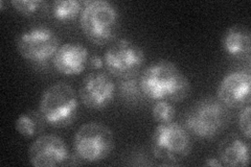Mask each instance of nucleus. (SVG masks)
I'll use <instances>...</instances> for the list:
<instances>
[{
	"label": "nucleus",
	"instance_id": "nucleus-1",
	"mask_svg": "<svg viewBox=\"0 0 251 167\" xmlns=\"http://www.w3.org/2000/svg\"><path fill=\"white\" fill-rule=\"evenodd\" d=\"M144 96L158 101L180 102L191 92V83L179 67L171 61L160 60L144 69L138 77Z\"/></svg>",
	"mask_w": 251,
	"mask_h": 167
},
{
	"label": "nucleus",
	"instance_id": "nucleus-2",
	"mask_svg": "<svg viewBox=\"0 0 251 167\" xmlns=\"http://www.w3.org/2000/svg\"><path fill=\"white\" fill-rule=\"evenodd\" d=\"M230 121L229 110L215 97H204L196 101L187 111L184 128L202 140L217 137Z\"/></svg>",
	"mask_w": 251,
	"mask_h": 167
},
{
	"label": "nucleus",
	"instance_id": "nucleus-3",
	"mask_svg": "<svg viewBox=\"0 0 251 167\" xmlns=\"http://www.w3.org/2000/svg\"><path fill=\"white\" fill-rule=\"evenodd\" d=\"M80 26L90 42L101 46L112 42L120 29V14L106 0L84 1Z\"/></svg>",
	"mask_w": 251,
	"mask_h": 167
},
{
	"label": "nucleus",
	"instance_id": "nucleus-4",
	"mask_svg": "<svg viewBox=\"0 0 251 167\" xmlns=\"http://www.w3.org/2000/svg\"><path fill=\"white\" fill-rule=\"evenodd\" d=\"M80 102L75 89L65 82H57L43 91L39 111L47 124L63 129L72 124L78 115Z\"/></svg>",
	"mask_w": 251,
	"mask_h": 167
},
{
	"label": "nucleus",
	"instance_id": "nucleus-5",
	"mask_svg": "<svg viewBox=\"0 0 251 167\" xmlns=\"http://www.w3.org/2000/svg\"><path fill=\"white\" fill-rule=\"evenodd\" d=\"M192 147L190 134L177 122L158 123L152 133V154L163 164L175 165L184 161L190 156Z\"/></svg>",
	"mask_w": 251,
	"mask_h": 167
},
{
	"label": "nucleus",
	"instance_id": "nucleus-6",
	"mask_svg": "<svg viewBox=\"0 0 251 167\" xmlns=\"http://www.w3.org/2000/svg\"><path fill=\"white\" fill-rule=\"evenodd\" d=\"M115 146L111 129L99 121H89L77 129L74 137L75 154L80 160L87 163L104 161Z\"/></svg>",
	"mask_w": 251,
	"mask_h": 167
},
{
	"label": "nucleus",
	"instance_id": "nucleus-7",
	"mask_svg": "<svg viewBox=\"0 0 251 167\" xmlns=\"http://www.w3.org/2000/svg\"><path fill=\"white\" fill-rule=\"evenodd\" d=\"M16 46L23 59L35 65H44L60 47L56 31L45 25H35L25 29L16 39Z\"/></svg>",
	"mask_w": 251,
	"mask_h": 167
},
{
	"label": "nucleus",
	"instance_id": "nucleus-8",
	"mask_svg": "<svg viewBox=\"0 0 251 167\" xmlns=\"http://www.w3.org/2000/svg\"><path fill=\"white\" fill-rule=\"evenodd\" d=\"M103 58L109 73L121 79L136 76L145 64L146 53L132 40L121 38L109 45Z\"/></svg>",
	"mask_w": 251,
	"mask_h": 167
},
{
	"label": "nucleus",
	"instance_id": "nucleus-9",
	"mask_svg": "<svg viewBox=\"0 0 251 167\" xmlns=\"http://www.w3.org/2000/svg\"><path fill=\"white\" fill-rule=\"evenodd\" d=\"M116 94V85L105 71H92L78 87V97L91 110H103L111 105Z\"/></svg>",
	"mask_w": 251,
	"mask_h": 167
},
{
	"label": "nucleus",
	"instance_id": "nucleus-10",
	"mask_svg": "<svg viewBox=\"0 0 251 167\" xmlns=\"http://www.w3.org/2000/svg\"><path fill=\"white\" fill-rule=\"evenodd\" d=\"M69 157L65 141L54 134L40 135L28 148V161L35 167L66 165Z\"/></svg>",
	"mask_w": 251,
	"mask_h": 167
},
{
	"label": "nucleus",
	"instance_id": "nucleus-11",
	"mask_svg": "<svg viewBox=\"0 0 251 167\" xmlns=\"http://www.w3.org/2000/svg\"><path fill=\"white\" fill-rule=\"evenodd\" d=\"M250 70H235L227 73L217 88L218 99L227 108L238 109L250 105Z\"/></svg>",
	"mask_w": 251,
	"mask_h": 167
},
{
	"label": "nucleus",
	"instance_id": "nucleus-12",
	"mask_svg": "<svg viewBox=\"0 0 251 167\" xmlns=\"http://www.w3.org/2000/svg\"><path fill=\"white\" fill-rule=\"evenodd\" d=\"M89 51L81 43L68 42L60 45L52 58V65L58 72L68 76L82 73L88 66Z\"/></svg>",
	"mask_w": 251,
	"mask_h": 167
},
{
	"label": "nucleus",
	"instance_id": "nucleus-13",
	"mask_svg": "<svg viewBox=\"0 0 251 167\" xmlns=\"http://www.w3.org/2000/svg\"><path fill=\"white\" fill-rule=\"evenodd\" d=\"M249 140L230 133L220 141L218 158L223 166L246 167L249 164Z\"/></svg>",
	"mask_w": 251,
	"mask_h": 167
},
{
	"label": "nucleus",
	"instance_id": "nucleus-14",
	"mask_svg": "<svg viewBox=\"0 0 251 167\" xmlns=\"http://www.w3.org/2000/svg\"><path fill=\"white\" fill-rule=\"evenodd\" d=\"M222 47L229 57L247 59L251 53L250 29L243 24H234L225 30L222 37Z\"/></svg>",
	"mask_w": 251,
	"mask_h": 167
},
{
	"label": "nucleus",
	"instance_id": "nucleus-15",
	"mask_svg": "<svg viewBox=\"0 0 251 167\" xmlns=\"http://www.w3.org/2000/svg\"><path fill=\"white\" fill-rule=\"evenodd\" d=\"M47 122L39 110H27L16 119L15 128L25 138L39 137L45 131Z\"/></svg>",
	"mask_w": 251,
	"mask_h": 167
},
{
	"label": "nucleus",
	"instance_id": "nucleus-16",
	"mask_svg": "<svg viewBox=\"0 0 251 167\" xmlns=\"http://www.w3.org/2000/svg\"><path fill=\"white\" fill-rule=\"evenodd\" d=\"M83 5L78 0H56L51 5V14L60 22H69L81 15Z\"/></svg>",
	"mask_w": 251,
	"mask_h": 167
},
{
	"label": "nucleus",
	"instance_id": "nucleus-17",
	"mask_svg": "<svg viewBox=\"0 0 251 167\" xmlns=\"http://www.w3.org/2000/svg\"><path fill=\"white\" fill-rule=\"evenodd\" d=\"M14 9L25 17H40L49 13L50 4L45 0H13Z\"/></svg>",
	"mask_w": 251,
	"mask_h": 167
},
{
	"label": "nucleus",
	"instance_id": "nucleus-18",
	"mask_svg": "<svg viewBox=\"0 0 251 167\" xmlns=\"http://www.w3.org/2000/svg\"><path fill=\"white\" fill-rule=\"evenodd\" d=\"M117 89H119L121 97L128 101V102H135L144 96L143 92H141L138 77H127V78H121L117 85Z\"/></svg>",
	"mask_w": 251,
	"mask_h": 167
},
{
	"label": "nucleus",
	"instance_id": "nucleus-19",
	"mask_svg": "<svg viewBox=\"0 0 251 167\" xmlns=\"http://www.w3.org/2000/svg\"><path fill=\"white\" fill-rule=\"evenodd\" d=\"M176 111L173 103L167 100L155 101L152 108V116L157 123H166L173 121Z\"/></svg>",
	"mask_w": 251,
	"mask_h": 167
},
{
	"label": "nucleus",
	"instance_id": "nucleus-20",
	"mask_svg": "<svg viewBox=\"0 0 251 167\" xmlns=\"http://www.w3.org/2000/svg\"><path fill=\"white\" fill-rule=\"evenodd\" d=\"M250 113H251V106L247 105L244 108H242L239 115V129L242 136L245 137L247 140H250V136H251Z\"/></svg>",
	"mask_w": 251,
	"mask_h": 167
},
{
	"label": "nucleus",
	"instance_id": "nucleus-21",
	"mask_svg": "<svg viewBox=\"0 0 251 167\" xmlns=\"http://www.w3.org/2000/svg\"><path fill=\"white\" fill-rule=\"evenodd\" d=\"M88 65L94 71H100L101 69H103V67L105 66L104 58L100 57V55H99V54H93L89 58Z\"/></svg>",
	"mask_w": 251,
	"mask_h": 167
},
{
	"label": "nucleus",
	"instance_id": "nucleus-22",
	"mask_svg": "<svg viewBox=\"0 0 251 167\" xmlns=\"http://www.w3.org/2000/svg\"><path fill=\"white\" fill-rule=\"evenodd\" d=\"M206 166H215V167H220V166H223L221 161L219 160L218 157H208L206 159V162H205Z\"/></svg>",
	"mask_w": 251,
	"mask_h": 167
}]
</instances>
